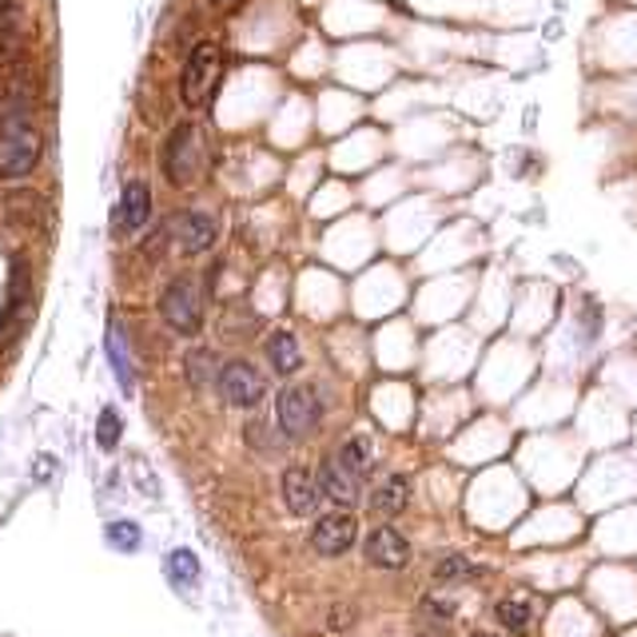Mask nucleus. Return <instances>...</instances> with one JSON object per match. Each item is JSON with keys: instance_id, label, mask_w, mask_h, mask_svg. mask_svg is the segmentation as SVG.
<instances>
[{"instance_id": "20", "label": "nucleus", "mask_w": 637, "mask_h": 637, "mask_svg": "<svg viewBox=\"0 0 637 637\" xmlns=\"http://www.w3.org/2000/svg\"><path fill=\"white\" fill-rule=\"evenodd\" d=\"M471 574H474V565L466 562L462 554H447V558H439V565H435V582H439V585L466 582Z\"/></svg>"}, {"instance_id": "28", "label": "nucleus", "mask_w": 637, "mask_h": 637, "mask_svg": "<svg viewBox=\"0 0 637 637\" xmlns=\"http://www.w3.org/2000/svg\"><path fill=\"white\" fill-rule=\"evenodd\" d=\"M474 637H498V634H474Z\"/></svg>"}, {"instance_id": "27", "label": "nucleus", "mask_w": 637, "mask_h": 637, "mask_svg": "<svg viewBox=\"0 0 637 637\" xmlns=\"http://www.w3.org/2000/svg\"><path fill=\"white\" fill-rule=\"evenodd\" d=\"M211 4H231V0H211Z\"/></svg>"}, {"instance_id": "13", "label": "nucleus", "mask_w": 637, "mask_h": 637, "mask_svg": "<svg viewBox=\"0 0 637 637\" xmlns=\"http://www.w3.org/2000/svg\"><path fill=\"white\" fill-rule=\"evenodd\" d=\"M407 502H410V482L403 479V474H391V479L371 494V514H375V518H395V514L407 510Z\"/></svg>"}, {"instance_id": "15", "label": "nucleus", "mask_w": 637, "mask_h": 637, "mask_svg": "<svg viewBox=\"0 0 637 637\" xmlns=\"http://www.w3.org/2000/svg\"><path fill=\"white\" fill-rule=\"evenodd\" d=\"M21 12L12 9V4H0V68H9L12 56L21 53Z\"/></svg>"}, {"instance_id": "14", "label": "nucleus", "mask_w": 637, "mask_h": 637, "mask_svg": "<svg viewBox=\"0 0 637 637\" xmlns=\"http://www.w3.org/2000/svg\"><path fill=\"white\" fill-rule=\"evenodd\" d=\"M267 359H272L275 375H295L304 366V355H299V343H295L292 331L267 334Z\"/></svg>"}, {"instance_id": "26", "label": "nucleus", "mask_w": 637, "mask_h": 637, "mask_svg": "<svg viewBox=\"0 0 637 637\" xmlns=\"http://www.w3.org/2000/svg\"><path fill=\"white\" fill-rule=\"evenodd\" d=\"M415 637H447V634H439V629H427V634H415Z\"/></svg>"}, {"instance_id": "5", "label": "nucleus", "mask_w": 637, "mask_h": 637, "mask_svg": "<svg viewBox=\"0 0 637 637\" xmlns=\"http://www.w3.org/2000/svg\"><path fill=\"white\" fill-rule=\"evenodd\" d=\"M160 315L167 327L179 334H196L204 327V307H199V292L191 279H172L160 295Z\"/></svg>"}, {"instance_id": "23", "label": "nucleus", "mask_w": 637, "mask_h": 637, "mask_svg": "<svg viewBox=\"0 0 637 637\" xmlns=\"http://www.w3.org/2000/svg\"><path fill=\"white\" fill-rule=\"evenodd\" d=\"M167 570L176 574V582H184V585H191L199 578V562H196V554L191 550H172V558H167Z\"/></svg>"}, {"instance_id": "8", "label": "nucleus", "mask_w": 637, "mask_h": 637, "mask_svg": "<svg viewBox=\"0 0 637 637\" xmlns=\"http://www.w3.org/2000/svg\"><path fill=\"white\" fill-rule=\"evenodd\" d=\"M363 554H366V562L378 565V570H403V565L410 562V542L395 530V526H378V530L366 534Z\"/></svg>"}, {"instance_id": "29", "label": "nucleus", "mask_w": 637, "mask_h": 637, "mask_svg": "<svg viewBox=\"0 0 637 637\" xmlns=\"http://www.w3.org/2000/svg\"><path fill=\"white\" fill-rule=\"evenodd\" d=\"M0 4H12V0H0Z\"/></svg>"}, {"instance_id": "7", "label": "nucleus", "mask_w": 637, "mask_h": 637, "mask_svg": "<svg viewBox=\"0 0 637 637\" xmlns=\"http://www.w3.org/2000/svg\"><path fill=\"white\" fill-rule=\"evenodd\" d=\"M355 538H359V523L343 510L323 514V518L315 523V530H311L315 554H323V558H343L347 550L355 546Z\"/></svg>"}, {"instance_id": "16", "label": "nucleus", "mask_w": 637, "mask_h": 637, "mask_svg": "<svg viewBox=\"0 0 637 637\" xmlns=\"http://www.w3.org/2000/svg\"><path fill=\"white\" fill-rule=\"evenodd\" d=\"M339 462H343L351 474L366 479V474H371V466H375V447H371V439H366V435H355V439H347L343 447H339Z\"/></svg>"}, {"instance_id": "1", "label": "nucleus", "mask_w": 637, "mask_h": 637, "mask_svg": "<svg viewBox=\"0 0 637 637\" xmlns=\"http://www.w3.org/2000/svg\"><path fill=\"white\" fill-rule=\"evenodd\" d=\"M223 48L216 41H204L191 48L188 56V68H184V105L188 108H199L208 105L211 96L220 92V80H223Z\"/></svg>"}, {"instance_id": "3", "label": "nucleus", "mask_w": 637, "mask_h": 637, "mask_svg": "<svg viewBox=\"0 0 637 637\" xmlns=\"http://www.w3.org/2000/svg\"><path fill=\"white\" fill-rule=\"evenodd\" d=\"M204 164V140L196 124H179L164 144V176L172 184H191Z\"/></svg>"}, {"instance_id": "2", "label": "nucleus", "mask_w": 637, "mask_h": 637, "mask_svg": "<svg viewBox=\"0 0 637 637\" xmlns=\"http://www.w3.org/2000/svg\"><path fill=\"white\" fill-rule=\"evenodd\" d=\"M319 418H323V403H319L315 387L279 391V403H275V427H279L287 439H307V435H315Z\"/></svg>"}, {"instance_id": "21", "label": "nucleus", "mask_w": 637, "mask_h": 637, "mask_svg": "<svg viewBox=\"0 0 637 637\" xmlns=\"http://www.w3.org/2000/svg\"><path fill=\"white\" fill-rule=\"evenodd\" d=\"M120 435H124V418L108 407L105 415H100V422H96V442H100V450H116Z\"/></svg>"}, {"instance_id": "12", "label": "nucleus", "mask_w": 637, "mask_h": 637, "mask_svg": "<svg viewBox=\"0 0 637 637\" xmlns=\"http://www.w3.org/2000/svg\"><path fill=\"white\" fill-rule=\"evenodd\" d=\"M283 502L295 518H307L319 506V486H315V474L307 466H287L283 471Z\"/></svg>"}, {"instance_id": "17", "label": "nucleus", "mask_w": 637, "mask_h": 637, "mask_svg": "<svg viewBox=\"0 0 637 637\" xmlns=\"http://www.w3.org/2000/svg\"><path fill=\"white\" fill-rule=\"evenodd\" d=\"M184 375H188L191 387L204 391V387H211V383L220 378V363H216V355H211V351H204V347H199V351H191V355L184 359Z\"/></svg>"}, {"instance_id": "6", "label": "nucleus", "mask_w": 637, "mask_h": 637, "mask_svg": "<svg viewBox=\"0 0 637 637\" xmlns=\"http://www.w3.org/2000/svg\"><path fill=\"white\" fill-rule=\"evenodd\" d=\"M216 391H220V398L228 403V407L251 410V407H260V403H263V395H267V383H263V375L255 371V366L243 363V359H235V363L220 366Z\"/></svg>"}, {"instance_id": "10", "label": "nucleus", "mask_w": 637, "mask_h": 637, "mask_svg": "<svg viewBox=\"0 0 637 637\" xmlns=\"http://www.w3.org/2000/svg\"><path fill=\"white\" fill-rule=\"evenodd\" d=\"M147 216H152V191H147V184L132 179V184L124 188V196H120V208L112 211V231L132 235V231L144 228Z\"/></svg>"}, {"instance_id": "25", "label": "nucleus", "mask_w": 637, "mask_h": 637, "mask_svg": "<svg viewBox=\"0 0 637 637\" xmlns=\"http://www.w3.org/2000/svg\"><path fill=\"white\" fill-rule=\"evenodd\" d=\"M327 626H331V629L355 626V609H351V606H334V609H331V617H327Z\"/></svg>"}, {"instance_id": "9", "label": "nucleus", "mask_w": 637, "mask_h": 637, "mask_svg": "<svg viewBox=\"0 0 637 637\" xmlns=\"http://www.w3.org/2000/svg\"><path fill=\"white\" fill-rule=\"evenodd\" d=\"M315 486H319V494H323V498H331L334 506H355V502L363 498V491H359V486H363V479L347 471L343 462H339V454H331V459L319 466V479H315Z\"/></svg>"}, {"instance_id": "18", "label": "nucleus", "mask_w": 637, "mask_h": 637, "mask_svg": "<svg viewBox=\"0 0 637 637\" xmlns=\"http://www.w3.org/2000/svg\"><path fill=\"white\" fill-rule=\"evenodd\" d=\"M494 614H498V622L510 629V634H526V629L534 626V606L526 597H502L498 606H494Z\"/></svg>"}, {"instance_id": "22", "label": "nucleus", "mask_w": 637, "mask_h": 637, "mask_svg": "<svg viewBox=\"0 0 637 637\" xmlns=\"http://www.w3.org/2000/svg\"><path fill=\"white\" fill-rule=\"evenodd\" d=\"M108 542H116V550L132 554V550H140V526L128 523V518H116V523L108 526Z\"/></svg>"}, {"instance_id": "24", "label": "nucleus", "mask_w": 637, "mask_h": 637, "mask_svg": "<svg viewBox=\"0 0 637 637\" xmlns=\"http://www.w3.org/2000/svg\"><path fill=\"white\" fill-rule=\"evenodd\" d=\"M422 614H427L430 622H450V617H454V602H450V597H422Z\"/></svg>"}, {"instance_id": "19", "label": "nucleus", "mask_w": 637, "mask_h": 637, "mask_svg": "<svg viewBox=\"0 0 637 637\" xmlns=\"http://www.w3.org/2000/svg\"><path fill=\"white\" fill-rule=\"evenodd\" d=\"M108 355H112V371H116V378H120V387L132 391V371H128L124 331H120V323H112V331H108Z\"/></svg>"}, {"instance_id": "11", "label": "nucleus", "mask_w": 637, "mask_h": 637, "mask_svg": "<svg viewBox=\"0 0 637 637\" xmlns=\"http://www.w3.org/2000/svg\"><path fill=\"white\" fill-rule=\"evenodd\" d=\"M167 235H176L184 255H199V251H208L216 243V220L204 216V211H184L179 220H172Z\"/></svg>"}, {"instance_id": "4", "label": "nucleus", "mask_w": 637, "mask_h": 637, "mask_svg": "<svg viewBox=\"0 0 637 637\" xmlns=\"http://www.w3.org/2000/svg\"><path fill=\"white\" fill-rule=\"evenodd\" d=\"M41 132L32 124L0 132V179H24L41 164Z\"/></svg>"}]
</instances>
